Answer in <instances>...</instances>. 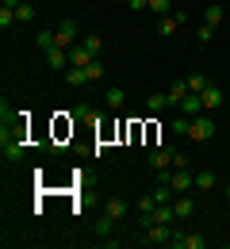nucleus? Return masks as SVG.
<instances>
[{
	"label": "nucleus",
	"mask_w": 230,
	"mask_h": 249,
	"mask_svg": "<svg viewBox=\"0 0 230 249\" xmlns=\"http://www.w3.org/2000/svg\"><path fill=\"white\" fill-rule=\"evenodd\" d=\"M199 100H203V107L211 111V107H219V104H223V89H219V85H207V89L199 92Z\"/></svg>",
	"instance_id": "nucleus-10"
},
{
	"label": "nucleus",
	"mask_w": 230,
	"mask_h": 249,
	"mask_svg": "<svg viewBox=\"0 0 230 249\" xmlns=\"http://www.w3.org/2000/svg\"><path fill=\"white\" fill-rule=\"evenodd\" d=\"M66 81L73 85V89H81V85H88V73L77 69V65H69V69H66Z\"/></svg>",
	"instance_id": "nucleus-13"
},
{
	"label": "nucleus",
	"mask_w": 230,
	"mask_h": 249,
	"mask_svg": "<svg viewBox=\"0 0 230 249\" xmlns=\"http://www.w3.org/2000/svg\"><path fill=\"white\" fill-rule=\"evenodd\" d=\"M73 38H77V23H73V19H62V23L54 27V42L69 50V46H73Z\"/></svg>",
	"instance_id": "nucleus-3"
},
{
	"label": "nucleus",
	"mask_w": 230,
	"mask_h": 249,
	"mask_svg": "<svg viewBox=\"0 0 230 249\" xmlns=\"http://www.w3.org/2000/svg\"><path fill=\"white\" fill-rule=\"evenodd\" d=\"M173 207H177V218H188V215H196V203H192V199H188L184 192H180V196L173 199Z\"/></svg>",
	"instance_id": "nucleus-11"
},
{
	"label": "nucleus",
	"mask_w": 230,
	"mask_h": 249,
	"mask_svg": "<svg viewBox=\"0 0 230 249\" xmlns=\"http://www.w3.org/2000/svg\"><path fill=\"white\" fill-rule=\"evenodd\" d=\"M127 4H131V12H146L150 8V0H127Z\"/></svg>",
	"instance_id": "nucleus-30"
},
{
	"label": "nucleus",
	"mask_w": 230,
	"mask_h": 249,
	"mask_svg": "<svg viewBox=\"0 0 230 249\" xmlns=\"http://www.w3.org/2000/svg\"><path fill=\"white\" fill-rule=\"evenodd\" d=\"M150 12H158V16H169V12H173V0H150Z\"/></svg>",
	"instance_id": "nucleus-21"
},
{
	"label": "nucleus",
	"mask_w": 230,
	"mask_h": 249,
	"mask_svg": "<svg viewBox=\"0 0 230 249\" xmlns=\"http://www.w3.org/2000/svg\"><path fill=\"white\" fill-rule=\"evenodd\" d=\"M12 23H19V19H16V8H0V27L8 31Z\"/></svg>",
	"instance_id": "nucleus-20"
},
{
	"label": "nucleus",
	"mask_w": 230,
	"mask_h": 249,
	"mask_svg": "<svg viewBox=\"0 0 230 249\" xmlns=\"http://www.w3.org/2000/svg\"><path fill=\"white\" fill-rule=\"evenodd\" d=\"M150 246H169L173 242V226H165V222H154V226H146V234H142Z\"/></svg>",
	"instance_id": "nucleus-2"
},
{
	"label": "nucleus",
	"mask_w": 230,
	"mask_h": 249,
	"mask_svg": "<svg viewBox=\"0 0 230 249\" xmlns=\"http://www.w3.org/2000/svg\"><path fill=\"white\" fill-rule=\"evenodd\" d=\"M184 19H188L184 12H169V16H158V31H161V35H173L177 27H180V23H184Z\"/></svg>",
	"instance_id": "nucleus-7"
},
{
	"label": "nucleus",
	"mask_w": 230,
	"mask_h": 249,
	"mask_svg": "<svg viewBox=\"0 0 230 249\" xmlns=\"http://www.w3.org/2000/svg\"><path fill=\"white\" fill-rule=\"evenodd\" d=\"M31 4H19V8H16V19H19V23H31Z\"/></svg>",
	"instance_id": "nucleus-24"
},
{
	"label": "nucleus",
	"mask_w": 230,
	"mask_h": 249,
	"mask_svg": "<svg viewBox=\"0 0 230 249\" xmlns=\"http://www.w3.org/2000/svg\"><path fill=\"white\" fill-rule=\"evenodd\" d=\"M184 81H188V92H203V89L211 85V77H207V73H192V77H184Z\"/></svg>",
	"instance_id": "nucleus-14"
},
{
	"label": "nucleus",
	"mask_w": 230,
	"mask_h": 249,
	"mask_svg": "<svg viewBox=\"0 0 230 249\" xmlns=\"http://www.w3.org/2000/svg\"><path fill=\"white\" fill-rule=\"evenodd\" d=\"M188 126H192V115H180V119H173V130H177V134H188Z\"/></svg>",
	"instance_id": "nucleus-23"
},
{
	"label": "nucleus",
	"mask_w": 230,
	"mask_h": 249,
	"mask_svg": "<svg viewBox=\"0 0 230 249\" xmlns=\"http://www.w3.org/2000/svg\"><path fill=\"white\" fill-rule=\"evenodd\" d=\"M199 42H211V35H215V27H211V23H199Z\"/></svg>",
	"instance_id": "nucleus-28"
},
{
	"label": "nucleus",
	"mask_w": 230,
	"mask_h": 249,
	"mask_svg": "<svg viewBox=\"0 0 230 249\" xmlns=\"http://www.w3.org/2000/svg\"><path fill=\"white\" fill-rule=\"evenodd\" d=\"M173 169H188V161H184V154H177V150H173Z\"/></svg>",
	"instance_id": "nucleus-29"
},
{
	"label": "nucleus",
	"mask_w": 230,
	"mask_h": 249,
	"mask_svg": "<svg viewBox=\"0 0 230 249\" xmlns=\"http://www.w3.org/2000/svg\"><path fill=\"white\" fill-rule=\"evenodd\" d=\"M150 215H154V222H165V226H173V222H177V207H173V203H158Z\"/></svg>",
	"instance_id": "nucleus-9"
},
{
	"label": "nucleus",
	"mask_w": 230,
	"mask_h": 249,
	"mask_svg": "<svg viewBox=\"0 0 230 249\" xmlns=\"http://www.w3.org/2000/svg\"><path fill=\"white\" fill-rule=\"evenodd\" d=\"M188 138H192V142H207V138H215V123H211V115H196L192 126H188Z\"/></svg>",
	"instance_id": "nucleus-1"
},
{
	"label": "nucleus",
	"mask_w": 230,
	"mask_h": 249,
	"mask_svg": "<svg viewBox=\"0 0 230 249\" xmlns=\"http://www.w3.org/2000/svg\"><path fill=\"white\" fill-rule=\"evenodd\" d=\"M96 62V54L81 42V46H69V65H77V69H88V65Z\"/></svg>",
	"instance_id": "nucleus-4"
},
{
	"label": "nucleus",
	"mask_w": 230,
	"mask_h": 249,
	"mask_svg": "<svg viewBox=\"0 0 230 249\" xmlns=\"http://www.w3.org/2000/svg\"><path fill=\"white\" fill-rule=\"evenodd\" d=\"M127 211H131V207H127V199H119V196H111V199L104 203V215L115 218V222H119V218H127Z\"/></svg>",
	"instance_id": "nucleus-8"
},
{
	"label": "nucleus",
	"mask_w": 230,
	"mask_h": 249,
	"mask_svg": "<svg viewBox=\"0 0 230 249\" xmlns=\"http://www.w3.org/2000/svg\"><path fill=\"white\" fill-rule=\"evenodd\" d=\"M215 184H219V180H215V173H211V169L196 173V188H199V192H207V188H215Z\"/></svg>",
	"instance_id": "nucleus-16"
},
{
	"label": "nucleus",
	"mask_w": 230,
	"mask_h": 249,
	"mask_svg": "<svg viewBox=\"0 0 230 249\" xmlns=\"http://www.w3.org/2000/svg\"><path fill=\"white\" fill-rule=\"evenodd\" d=\"M227 199H230V184H227Z\"/></svg>",
	"instance_id": "nucleus-32"
},
{
	"label": "nucleus",
	"mask_w": 230,
	"mask_h": 249,
	"mask_svg": "<svg viewBox=\"0 0 230 249\" xmlns=\"http://www.w3.org/2000/svg\"><path fill=\"white\" fill-rule=\"evenodd\" d=\"M35 38H38V50H46V46H54V31H38Z\"/></svg>",
	"instance_id": "nucleus-25"
},
{
	"label": "nucleus",
	"mask_w": 230,
	"mask_h": 249,
	"mask_svg": "<svg viewBox=\"0 0 230 249\" xmlns=\"http://www.w3.org/2000/svg\"><path fill=\"white\" fill-rule=\"evenodd\" d=\"M177 107H180V115H192V119L207 111V107H203V100H199V92H188L184 100H180V104H177Z\"/></svg>",
	"instance_id": "nucleus-6"
},
{
	"label": "nucleus",
	"mask_w": 230,
	"mask_h": 249,
	"mask_svg": "<svg viewBox=\"0 0 230 249\" xmlns=\"http://www.w3.org/2000/svg\"><path fill=\"white\" fill-rule=\"evenodd\" d=\"M146 107H150V111H161V107H169V96H150V100H146Z\"/></svg>",
	"instance_id": "nucleus-22"
},
{
	"label": "nucleus",
	"mask_w": 230,
	"mask_h": 249,
	"mask_svg": "<svg viewBox=\"0 0 230 249\" xmlns=\"http://www.w3.org/2000/svg\"><path fill=\"white\" fill-rule=\"evenodd\" d=\"M219 19H223V4H211V8L203 12V23H211V27H219Z\"/></svg>",
	"instance_id": "nucleus-19"
},
{
	"label": "nucleus",
	"mask_w": 230,
	"mask_h": 249,
	"mask_svg": "<svg viewBox=\"0 0 230 249\" xmlns=\"http://www.w3.org/2000/svg\"><path fill=\"white\" fill-rule=\"evenodd\" d=\"M85 46H88L92 54H100V46H104V38H100V35H85Z\"/></svg>",
	"instance_id": "nucleus-26"
},
{
	"label": "nucleus",
	"mask_w": 230,
	"mask_h": 249,
	"mask_svg": "<svg viewBox=\"0 0 230 249\" xmlns=\"http://www.w3.org/2000/svg\"><path fill=\"white\" fill-rule=\"evenodd\" d=\"M104 100H107V107H123V104H127V92H123V89H107Z\"/></svg>",
	"instance_id": "nucleus-17"
},
{
	"label": "nucleus",
	"mask_w": 230,
	"mask_h": 249,
	"mask_svg": "<svg viewBox=\"0 0 230 249\" xmlns=\"http://www.w3.org/2000/svg\"><path fill=\"white\" fill-rule=\"evenodd\" d=\"M42 54H46V65H50V69H66V62H69V50H66V46H58V42L46 46Z\"/></svg>",
	"instance_id": "nucleus-5"
},
{
	"label": "nucleus",
	"mask_w": 230,
	"mask_h": 249,
	"mask_svg": "<svg viewBox=\"0 0 230 249\" xmlns=\"http://www.w3.org/2000/svg\"><path fill=\"white\" fill-rule=\"evenodd\" d=\"M111 230H115V218H96V238H111Z\"/></svg>",
	"instance_id": "nucleus-18"
},
{
	"label": "nucleus",
	"mask_w": 230,
	"mask_h": 249,
	"mask_svg": "<svg viewBox=\"0 0 230 249\" xmlns=\"http://www.w3.org/2000/svg\"><path fill=\"white\" fill-rule=\"evenodd\" d=\"M150 165L161 173V169H169L173 165V150H158V154H150Z\"/></svg>",
	"instance_id": "nucleus-12"
},
{
	"label": "nucleus",
	"mask_w": 230,
	"mask_h": 249,
	"mask_svg": "<svg viewBox=\"0 0 230 249\" xmlns=\"http://www.w3.org/2000/svg\"><path fill=\"white\" fill-rule=\"evenodd\" d=\"M85 73H88V81H100V77H104V62H92Z\"/></svg>",
	"instance_id": "nucleus-27"
},
{
	"label": "nucleus",
	"mask_w": 230,
	"mask_h": 249,
	"mask_svg": "<svg viewBox=\"0 0 230 249\" xmlns=\"http://www.w3.org/2000/svg\"><path fill=\"white\" fill-rule=\"evenodd\" d=\"M169 104H180V100H184V96H188V81H173V89H169Z\"/></svg>",
	"instance_id": "nucleus-15"
},
{
	"label": "nucleus",
	"mask_w": 230,
	"mask_h": 249,
	"mask_svg": "<svg viewBox=\"0 0 230 249\" xmlns=\"http://www.w3.org/2000/svg\"><path fill=\"white\" fill-rule=\"evenodd\" d=\"M19 4H23V0H4V8H19Z\"/></svg>",
	"instance_id": "nucleus-31"
}]
</instances>
